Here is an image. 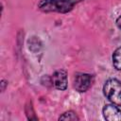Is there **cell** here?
<instances>
[{"instance_id": "obj_1", "label": "cell", "mask_w": 121, "mask_h": 121, "mask_svg": "<svg viewBox=\"0 0 121 121\" xmlns=\"http://www.w3.org/2000/svg\"><path fill=\"white\" fill-rule=\"evenodd\" d=\"M83 0H41L38 4L40 10L43 12L65 13L73 9L74 6Z\"/></svg>"}, {"instance_id": "obj_2", "label": "cell", "mask_w": 121, "mask_h": 121, "mask_svg": "<svg viewBox=\"0 0 121 121\" xmlns=\"http://www.w3.org/2000/svg\"><path fill=\"white\" fill-rule=\"evenodd\" d=\"M103 93L112 103L116 106H121V83L118 79H108L103 86Z\"/></svg>"}, {"instance_id": "obj_3", "label": "cell", "mask_w": 121, "mask_h": 121, "mask_svg": "<svg viewBox=\"0 0 121 121\" xmlns=\"http://www.w3.org/2000/svg\"><path fill=\"white\" fill-rule=\"evenodd\" d=\"M93 76L86 73H77L75 74L73 86L78 92H86L93 83Z\"/></svg>"}, {"instance_id": "obj_4", "label": "cell", "mask_w": 121, "mask_h": 121, "mask_svg": "<svg viewBox=\"0 0 121 121\" xmlns=\"http://www.w3.org/2000/svg\"><path fill=\"white\" fill-rule=\"evenodd\" d=\"M103 116L108 121H121V111L116 107V105L107 104L104 106L103 110Z\"/></svg>"}, {"instance_id": "obj_5", "label": "cell", "mask_w": 121, "mask_h": 121, "mask_svg": "<svg viewBox=\"0 0 121 121\" xmlns=\"http://www.w3.org/2000/svg\"><path fill=\"white\" fill-rule=\"evenodd\" d=\"M53 85L56 89L64 91L67 88V73L64 70H58L52 76Z\"/></svg>"}, {"instance_id": "obj_6", "label": "cell", "mask_w": 121, "mask_h": 121, "mask_svg": "<svg viewBox=\"0 0 121 121\" xmlns=\"http://www.w3.org/2000/svg\"><path fill=\"white\" fill-rule=\"evenodd\" d=\"M112 65L115 69L121 70V46L116 48L112 54Z\"/></svg>"}, {"instance_id": "obj_7", "label": "cell", "mask_w": 121, "mask_h": 121, "mask_svg": "<svg viewBox=\"0 0 121 121\" xmlns=\"http://www.w3.org/2000/svg\"><path fill=\"white\" fill-rule=\"evenodd\" d=\"M28 48L32 52H37L42 48V43L39 38L37 37H31L28 40Z\"/></svg>"}, {"instance_id": "obj_8", "label": "cell", "mask_w": 121, "mask_h": 121, "mask_svg": "<svg viewBox=\"0 0 121 121\" xmlns=\"http://www.w3.org/2000/svg\"><path fill=\"white\" fill-rule=\"evenodd\" d=\"M78 116L77 115V113L73 111H68V112H65L64 113H62L60 117H59V120H68V121H77L78 120Z\"/></svg>"}, {"instance_id": "obj_9", "label": "cell", "mask_w": 121, "mask_h": 121, "mask_svg": "<svg viewBox=\"0 0 121 121\" xmlns=\"http://www.w3.org/2000/svg\"><path fill=\"white\" fill-rule=\"evenodd\" d=\"M26 117L28 120H38V117L35 115V112L33 110L32 107V103L28 102L26 106Z\"/></svg>"}, {"instance_id": "obj_10", "label": "cell", "mask_w": 121, "mask_h": 121, "mask_svg": "<svg viewBox=\"0 0 121 121\" xmlns=\"http://www.w3.org/2000/svg\"><path fill=\"white\" fill-rule=\"evenodd\" d=\"M0 85H1V91H2V92H4V91H5V89H6V86L8 85V81H7V80H5V79H2V80H1Z\"/></svg>"}, {"instance_id": "obj_11", "label": "cell", "mask_w": 121, "mask_h": 121, "mask_svg": "<svg viewBox=\"0 0 121 121\" xmlns=\"http://www.w3.org/2000/svg\"><path fill=\"white\" fill-rule=\"evenodd\" d=\"M116 26H117V27L121 30V15L116 19Z\"/></svg>"}]
</instances>
